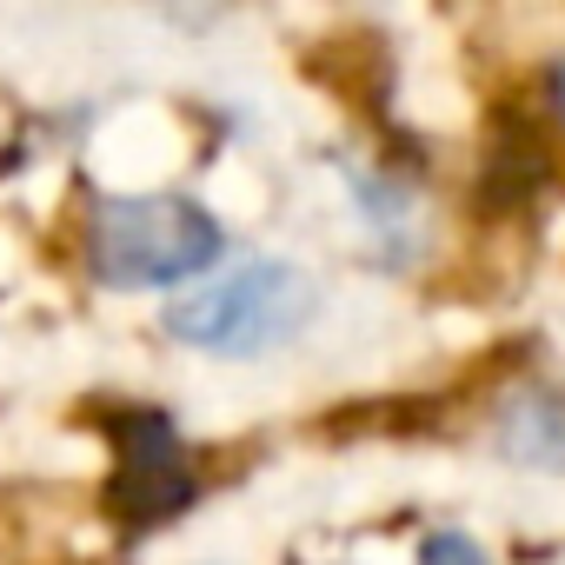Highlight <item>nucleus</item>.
I'll list each match as a JSON object with an SVG mask.
<instances>
[{
  "label": "nucleus",
  "instance_id": "nucleus-5",
  "mask_svg": "<svg viewBox=\"0 0 565 565\" xmlns=\"http://www.w3.org/2000/svg\"><path fill=\"white\" fill-rule=\"evenodd\" d=\"M419 565H492L466 532H426V545H419Z\"/></svg>",
  "mask_w": 565,
  "mask_h": 565
},
{
  "label": "nucleus",
  "instance_id": "nucleus-4",
  "mask_svg": "<svg viewBox=\"0 0 565 565\" xmlns=\"http://www.w3.org/2000/svg\"><path fill=\"white\" fill-rule=\"evenodd\" d=\"M499 452L539 472H565V393H519L499 413Z\"/></svg>",
  "mask_w": 565,
  "mask_h": 565
},
{
  "label": "nucleus",
  "instance_id": "nucleus-1",
  "mask_svg": "<svg viewBox=\"0 0 565 565\" xmlns=\"http://www.w3.org/2000/svg\"><path fill=\"white\" fill-rule=\"evenodd\" d=\"M226 233L200 200L180 193H120L87 220V266L107 287H173L220 259Z\"/></svg>",
  "mask_w": 565,
  "mask_h": 565
},
{
  "label": "nucleus",
  "instance_id": "nucleus-3",
  "mask_svg": "<svg viewBox=\"0 0 565 565\" xmlns=\"http://www.w3.org/2000/svg\"><path fill=\"white\" fill-rule=\"evenodd\" d=\"M114 439H120V466H114V486H107L114 519L127 532H147V525L173 519L193 499V472H186L180 433L160 413H120Z\"/></svg>",
  "mask_w": 565,
  "mask_h": 565
},
{
  "label": "nucleus",
  "instance_id": "nucleus-2",
  "mask_svg": "<svg viewBox=\"0 0 565 565\" xmlns=\"http://www.w3.org/2000/svg\"><path fill=\"white\" fill-rule=\"evenodd\" d=\"M313 307H320V294H313V279L300 266H287V259H239L233 273L193 287L167 313V333L200 347V353L253 360V353L287 347L313 320Z\"/></svg>",
  "mask_w": 565,
  "mask_h": 565
},
{
  "label": "nucleus",
  "instance_id": "nucleus-6",
  "mask_svg": "<svg viewBox=\"0 0 565 565\" xmlns=\"http://www.w3.org/2000/svg\"><path fill=\"white\" fill-rule=\"evenodd\" d=\"M552 100H558V114H565V61L552 67Z\"/></svg>",
  "mask_w": 565,
  "mask_h": 565
}]
</instances>
